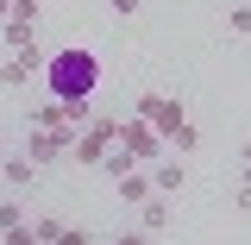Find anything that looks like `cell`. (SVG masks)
<instances>
[{
    "label": "cell",
    "mask_w": 251,
    "mask_h": 245,
    "mask_svg": "<svg viewBox=\"0 0 251 245\" xmlns=\"http://www.w3.org/2000/svg\"><path fill=\"white\" fill-rule=\"evenodd\" d=\"M100 88V57L94 51H57L44 63V94L50 101H94Z\"/></svg>",
    "instance_id": "obj_1"
},
{
    "label": "cell",
    "mask_w": 251,
    "mask_h": 245,
    "mask_svg": "<svg viewBox=\"0 0 251 245\" xmlns=\"http://www.w3.org/2000/svg\"><path fill=\"white\" fill-rule=\"evenodd\" d=\"M120 145V120H88L82 132H75V145H69V157L82 163V170H100V157Z\"/></svg>",
    "instance_id": "obj_2"
},
{
    "label": "cell",
    "mask_w": 251,
    "mask_h": 245,
    "mask_svg": "<svg viewBox=\"0 0 251 245\" xmlns=\"http://www.w3.org/2000/svg\"><path fill=\"white\" fill-rule=\"evenodd\" d=\"M120 151L138 163V170H151L157 157H170V145L157 138V126H145V120H120Z\"/></svg>",
    "instance_id": "obj_3"
},
{
    "label": "cell",
    "mask_w": 251,
    "mask_h": 245,
    "mask_svg": "<svg viewBox=\"0 0 251 245\" xmlns=\"http://www.w3.org/2000/svg\"><path fill=\"white\" fill-rule=\"evenodd\" d=\"M69 145H75V132H38V126L25 132V157L38 163V170H50V163H63V157H69Z\"/></svg>",
    "instance_id": "obj_4"
},
{
    "label": "cell",
    "mask_w": 251,
    "mask_h": 245,
    "mask_svg": "<svg viewBox=\"0 0 251 245\" xmlns=\"http://www.w3.org/2000/svg\"><path fill=\"white\" fill-rule=\"evenodd\" d=\"M38 76H44V57L38 51H13V57L0 63V88H31Z\"/></svg>",
    "instance_id": "obj_5"
},
{
    "label": "cell",
    "mask_w": 251,
    "mask_h": 245,
    "mask_svg": "<svg viewBox=\"0 0 251 245\" xmlns=\"http://www.w3.org/2000/svg\"><path fill=\"white\" fill-rule=\"evenodd\" d=\"M0 183H6V189H19V195H25V189L38 183V163H31L25 151H6V157H0Z\"/></svg>",
    "instance_id": "obj_6"
},
{
    "label": "cell",
    "mask_w": 251,
    "mask_h": 245,
    "mask_svg": "<svg viewBox=\"0 0 251 245\" xmlns=\"http://www.w3.org/2000/svg\"><path fill=\"white\" fill-rule=\"evenodd\" d=\"M151 189H157V195H182V189H188L182 157H157V163H151Z\"/></svg>",
    "instance_id": "obj_7"
},
{
    "label": "cell",
    "mask_w": 251,
    "mask_h": 245,
    "mask_svg": "<svg viewBox=\"0 0 251 245\" xmlns=\"http://www.w3.org/2000/svg\"><path fill=\"white\" fill-rule=\"evenodd\" d=\"M163 226H170V201H163V195H151V201H138V226H132V233H145V239H157Z\"/></svg>",
    "instance_id": "obj_8"
},
{
    "label": "cell",
    "mask_w": 251,
    "mask_h": 245,
    "mask_svg": "<svg viewBox=\"0 0 251 245\" xmlns=\"http://www.w3.org/2000/svg\"><path fill=\"white\" fill-rule=\"evenodd\" d=\"M157 189H151V170H126L120 176V201H132V208H138V201H151Z\"/></svg>",
    "instance_id": "obj_9"
},
{
    "label": "cell",
    "mask_w": 251,
    "mask_h": 245,
    "mask_svg": "<svg viewBox=\"0 0 251 245\" xmlns=\"http://www.w3.org/2000/svg\"><path fill=\"white\" fill-rule=\"evenodd\" d=\"M25 226H31V239H38V245H57V233L69 226V220H63V214H38V220H25Z\"/></svg>",
    "instance_id": "obj_10"
},
{
    "label": "cell",
    "mask_w": 251,
    "mask_h": 245,
    "mask_svg": "<svg viewBox=\"0 0 251 245\" xmlns=\"http://www.w3.org/2000/svg\"><path fill=\"white\" fill-rule=\"evenodd\" d=\"M163 145H170V151H195V145H201V126H195V120H182L170 138H163Z\"/></svg>",
    "instance_id": "obj_11"
},
{
    "label": "cell",
    "mask_w": 251,
    "mask_h": 245,
    "mask_svg": "<svg viewBox=\"0 0 251 245\" xmlns=\"http://www.w3.org/2000/svg\"><path fill=\"white\" fill-rule=\"evenodd\" d=\"M226 31H239V38H251V0H239V6L226 13Z\"/></svg>",
    "instance_id": "obj_12"
},
{
    "label": "cell",
    "mask_w": 251,
    "mask_h": 245,
    "mask_svg": "<svg viewBox=\"0 0 251 245\" xmlns=\"http://www.w3.org/2000/svg\"><path fill=\"white\" fill-rule=\"evenodd\" d=\"M100 170H107V176H113V183H120L126 170H138V163H132V157H126V151H107V157H100Z\"/></svg>",
    "instance_id": "obj_13"
},
{
    "label": "cell",
    "mask_w": 251,
    "mask_h": 245,
    "mask_svg": "<svg viewBox=\"0 0 251 245\" xmlns=\"http://www.w3.org/2000/svg\"><path fill=\"white\" fill-rule=\"evenodd\" d=\"M13 226H25V208L19 201H0V233H13Z\"/></svg>",
    "instance_id": "obj_14"
},
{
    "label": "cell",
    "mask_w": 251,
    "mask_h": 245,
    "mask_svg": "<svg viewBox=\"0 0 251 245\" xmlns=\"http://www.w3.org/2000/svg\"><path fill=\"white\" fill-rule=\"evenodd\" d=\"M57 245H94V233H88V226H63Z\"/></svg>",
    "instance_id": "obj_15"
},
{
    "label": "cell",
    "mask_w": 251,
    "mask_h": 245,
    "mask_svg": "<svg viewBox=\"0 0 251 245\" xmlns=\"http://www.w3.org/2000/svg\"><path fill=\"white\" fill-rule=\"evenodd\" d=\"M239 189H251V138L239 145Z\"/></svg>",
    "instance_id": "obj_16"
},
{
    "label": "cell",
    "mask_w": 251,
    "mask_h": 245,
    "mask_svg": "<svg viewBox=\"0 0 251 245\" xmlns=\"http://www.w3.org/2000/svg\"><path fill=\"white\" fill-rule=\"evenodd\" d=\"M107 6H113V19H138V6H145V0H107Z\"/></svg>",
    "instance_id": "obj_17"
},
{
    "label": "cell",
    "mask_w": 251,
    "mask_h": 245,
    "mask_svg": "<svg viewBox=\"0 0 251 245\" xmlns=\"http://www.w3.org/2000/svg\"><path fill=\"white\" fill-rule=\"evenodd\" d=\"M0 245H38V239H31V226H13V233H0Z\"/></svg>",
    "instance_id": "obj_18"
},
{
    "label": "cell",
    "mask_w": 251,
    "mask_h": 245,
    "mask_svg": "<svg viewBox=\"0 0 251 245\" xmlns=\"http://www.w3.org/2000/svg\"><path fill=\"white\" fill-rule=\"evenodd\" d=\"M113 245H151V239H145V233H120Z\"/></svg>",
    "instance_id": "obj_19"
},
{
    "label": "cell",
    "mask_w": 251,
    "mask_h": 245,
    "mask_svg": "<svg viewBox=\"0 0 251 245\" xmlns=\"http://www.w3.org/2000/svg\"><path fill=\"white\" fill-rule=\"evenodd\" d=\"M6 13H13V0H0V19H6Z\"/></svg>",
    "instance_id": "obj_20"
},
{
    "label": "cell",
    "mask_w": 251,
    "mask_h": 245,
    "mask_svg": "<svg viewBox=\"0 0 251 245\" xmlns=\"http://www.w3.org/2000/svg\"><path fill=\"white\" fill-rule=\"evenodd\" d=\"M0 157H6V132H0Z\"/></svg>",
    "instance_id": "obj_21"
}]
</instances>
